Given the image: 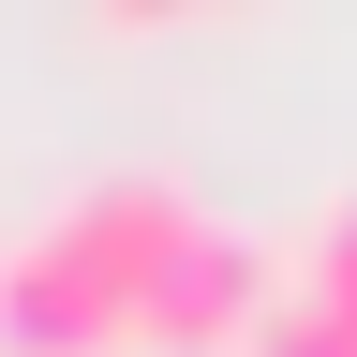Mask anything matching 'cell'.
<instances>
[{
	"instance_id": "3957f363",
	"label": "cell",
	"mask_w": 357,
	"mask_h": 357,
	"mask_svg": "<svg viewBox=\"0 0 357 357\" xmlns=\"http://www.w3.org/2000/svg\"><path fill=\"white\" fill-rule=\"evenodd\" d=\"M238 357H357V312H328V298H312L298 268H283V283H268V312H253V342H238Z\"/></svg>"
},
{
	"instance_id": "277c9868",
	"label": "cell",
	"mask_w": 357,
	"mask_h": 357,
	"mask_svg": "<svg viewBox=\"0 0 357 357\" xmlns=\"http://www.w3.org/2000/svg\"><path fill=\"white\" fill-rule=\"evenodd\" d=\"M283 268H298V283H312V298H328V312H357V194H328V208H312Z\"/></svg>"
},
{
	"instance_id": "6da1fadb",
	"label": "cell",
	"mask_w": 357,
	"mask_h": 357,
	"mask_svg": "<svg viewBox=\"0 0 357 357\" xmlns=\"http://www.w3.org/2000/svg\"><path fill=\"white\" fill-rule=\"evenodd\" d=\"M194 223L208 194L178 164H89L60 208H30L0 238V357H119Z\"/></svg>"
},
{
	"instance_id": "7a4b0ae2",
	"label": "cell",
	"mask_w": 357,
	"mask_h": 357,
	"mask_svg": "<svg viewBox=\"0 0 357 357\" xmlns=\"http://www.w3.org/2000/svg\"><path fill=\"white\" fill-rule=\"evenodd\" d=\"M268 283H283V238H253V223H194L178 238V268L149 283V328L134 342H164V357H238L253 342V312H268Z\"/></svg>"
}]
</instances>
